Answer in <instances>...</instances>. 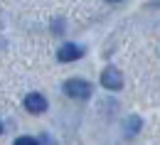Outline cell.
<instances>
[{"label": "cell", "instance_id": "1", "mask_svg": "<svg viewBox=\"0 0 160 145\" xmlns=\"http://www.w3.org/2000/svg\"><path fill=\"white\" fill-rule=\"evenodd\" d=\"M91 91H94L91 84L84 81V79H69V81H64V94L72 96V99H89Z\"/></svg>", "mask_w": 160, "mask_h": 145}, {"label": "cell", "instance_id": "2", "mask_svg": "<svg viewBox=\"0 0 160 145\" xmlns=\"http://www.w3.org/2000/svg\"><path fill=\"white\" fill-rule=\"evenodd\" d=\"M101 86L108 89V91H118L121 86H123V76H121V71H118V69H113V66H108V69L101 74Z\"/></svg>", "mask_w": 160, "mask_h": 145}, {"label": "cell", "instance_id": "3", "mask_svg": "<svg viewBox=\"0 0 160 145\" xmlns=\"http://www.w3.org/2000/svg\"><path fill=\"white\" fill-rule=\"evenodd\" d=\"M81 54H84V49L79 44H64L57 52V59L59 62H77V59H81Z\"/></svg>", "mask_w": 160, "mask_h": 145}, {"label": "cell", "instance_id": "4", "mask_svg": "<svg viewBox=\"0 0 160 145\" xmlns=\"http://www.w3.org/2000/svg\"><path fill=\"white\" fill-rule=\"evenodd\" d=\"M25 108H27L30 113H44V111H47V99H44L42 94H30V96L25 99Z\"/></svg>", "mask_w": 160, "mask_h": 145}, {"label": "cell", "instance_id": "5", "mask_svg": "<svg viewBox=\"0 0 160 145\" xmlns=\"http://www.w3.org/2000/svg\"><path fill=\"white\" fill-rule=\"evenodd\" d=\"M138 128H140V118H131L128 123H126V130H128V135H133V133H138Z\"/></svg>", "mask_w": 160, "mask_h": 145}, {"label": "cell", "instance_id": "6", "mask_svg": "<svg viewBox=\"0 0 160 145\" xmlns=\"http://www.w3.org/2000/svg\"><path fill=\"white\" fill-rule=\"evenodd\" d=\"M35 143H37L35 138H18L15 140V145H35Z\"/></svg>", "mask_w": 160, "mask_h": 145}, {"label": "cell", "instance_id": "7", "mask_svg": "<svg viewBox=\"0 0 160 145\" xmlns=\"http://www.w3.org/2000/svg\"><path fill=\"white\" fill-rule=\"evenodd\" d=\"M108 2H121V0H108Z\"/></svg>", "mask_w": 160, "mask_h": 145}, {"label": "cell", "instance_id": "8", "mask_svg": "<svg viewBox=\"0 0 160 145\" xmlns=\"http://www.w3.org/2000/svg\"><path fill=\"white\" fill-rule=\"evenodd\" d=\"M0 133H2V123H0Z\"/></svg>", "mask_w": 160, "mask_h": 145}]
</instances>
